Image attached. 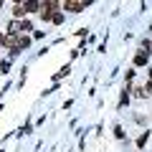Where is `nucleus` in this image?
I'll use <instances>...</instances> for the list:
<instances>
[{"mask_svg":"<svg viewBox=\"0 0 152 152\" xmlns=\"http://www.w3.org/2000/svg\"><path fill=\"white\" fill-rule=\"evenodd\" d=\"M134 64H147V53H145V51H140V53H137V58H134Z\"/></svg>","mask_w":152,"mask_h":152,"instance_id":"f257e3e1","label":"nucleus"},{"mask_svg":"<svg viewBox=\"0 0 152 152\" xmlns=\"http://www.w3.org/2000/svg\"><path fill=\"white\" fill-rule=\"evenodd\" d=\"M66 8H69V10H84V5H81V3H69Z\"/></svg>","mask_w":152,"mask_h":152,"instance_id":"f03ea898","label":"nucleus"}]
</instances>
